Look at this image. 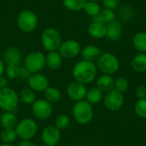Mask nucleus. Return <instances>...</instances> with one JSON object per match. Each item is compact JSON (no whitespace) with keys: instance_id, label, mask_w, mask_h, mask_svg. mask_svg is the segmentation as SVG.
<instances>
[{"instance_id":"1","label":"nucleus","mask_w":146,"mask_h":146,"mask_svg":"<svg viewBox=\"0 0 146 146\" xmlns=\"http://www.w3.org/2000/svg\"><path fill=\"white\" fill-rule=\"evenodd\" d=\"M98 67L94 62L88 61H80L73 68L72 75L75 81L84 85L92 82L97 76Z\"/></svg>"},{"instance_id":"2","label":"nucleus","mask_w":146,"mask_h":146,"mask_svg":"<svg viewBox=\"0 0 146 146\" xmlns=\"http://www.w3.org/2000/svg\"><path fill=\"white\" fill-rule=\"evenodd\" d=\"M72 115L76 122L80 125L90 123L93 118V108L86 100L76 102L72 109Z\"/></svg>"},{"instance_id":"3","label":"nucleus","mask_w":146,"mask_h":146,"mask_svg":"<svg viewBox=\"0 0 146 146\" xmlns=\"http://www.w3.org/2000/svg\"><path fill=\"white\" fill-rule=\"evenodd\" d=\"M19 95L10 87L0 89V109L4 112H15L19 104Z\"/></svg>"},{"instance_id":"4","label":"nucleus","mask_w":146,"mask_h":146,"mask_svg":"<svg viewBox=\"0 0 146 146\" xmlns=\"http://www.w3.org/2000/svg\"><path fill=\"white\" fill-rule=\"evenodd\" d=\"M38 124L31 118H24L15 127L17 138L21 140H31L38 133Z\"/></svg>"},{"instance_id":"5","label":"nucleus","mask_w":146,"mask_h":146,"mask_svg":"<svg viewBox=\"0 0 146 146\" xmlns=\"http://www.w3.org/2000/svg\"><path fill=\"white\" fill-rule=\"evenodd\" d=\"M62 36L58 30L53 27L45 28L41 35V44L48 52L56 51L62 44Z\"/></svg>"},{"instance_id":"6","label":"nucleus","mask_w":146,"mask_h":146,"mask_svg":"<svg viewBox=\"0 0 146 146\" xmlns=\"http://www.w3.org/2000/svg\"><path fill=\"white\" fill-rule=\"evenodd\" d=\"M38 23V19L36 13L30 9L22 10L16 19V25L18 28L24 33H31L34 31Z\"/></svg>"},{"instance_id":"7","label":"nucleus","mask_w":146,"mask_h":146,"mask_svg":"<svg viewBox=\"0 0 146 146\" xmlns=\"http://www.w3.org/2000/svg\"><path fill=\"white\" fill-rule=\"evenodd\" d=\"M98 62V68L104 74L112 75L120 68V62L118 58L112 53L105 52L101 54Z\"/></svg>"},{"instance_id":"8","label":"nucleus","mask_w":146,"mask_h":146,"mask_svg":"<svg viewBox=\"0 0 146 146\" xmlns=\"http://www.w3.org/2000/svg\"><path fill=\"white\" fill-rule=\"evenodd\" d=\"M45 55L40 51H33L24 59L23 67L31 74L40 73L45 67Z\"/></svg>"},{"instance_id":"9","label":"nucleus","mask_w":146,"mask_h":146,"mask_svg":"<svg viewBox=\"0 0 146 146\" xmlns=\"http://www.w3.org/2000/svg\"><path fill=\"white\" fill-rule=\"evenodd\" d=\"M33 115L40 120H47L53 113V106L44 98L36 99L31 105Z\"/></svg>"},{"instance_id":"10","label":"nucleus","mask_w":146,"mask_h":146,"mask_svg":"<svg viewBox=\"0 0 146 146\" xmlns=\"http://www.w3.org/2000/svg\"><path fill=\"white\" fill-rule=\"evenodd\" d=\"M80 44L74 39H68L62 41L57 51L62 58L72 59L77 56L81 51Z\"/></svg>"},{"instance_id":"11","label":"nucleus","mask_w":146,"mask_h":146,"mask_svg":"<svg viewBox=\"0 0 146 146\" xmlns=\"http://www.w3.org/2000/svg\"><path fill=\"white\" fill-rule=\"evenodd\" d=\"M104 106L110 111H117L121 110L124 104L123 93L118 92L115 89L107 92L104 98Z\"/></svg>"},{"instance_id":"12","label":"nucleus","mask_w":146,"mask_h":146,"mask_svg":"<svg viewBox=\"0 0 146 146\" xmlns=\"http://www.w3.org/2000/svg\"><path fill=\"white\" fill-rule=\"evenodd\" d=\"M61 130L55 125H49L45 127L42 132L41 139L43 144L47 146H56L61 140Z\"/></svg>"},{"instance_id":"13","label":"nucleus","mask_w":146,"mask_h":146,"mask_svg":"<svg viewBox=\"0 0 146 146\" xmlns=\"http://www.w3.org/2000/svg\"><path fill=\"white\" fill-rule=\"evenodd\" d=\"M27 84L29 88L35 92H44L50 86L48 78L41 73L31 74L27 80Z\"/></svg>"},{"instance_id":"14","label":"nucleus","mask_w":146,"mask_h":146,"mask_svg":"<svg viewBox=\"0 0 146 146\" xmlns=\"http://www.w3.org/2000/svg\"><path fill=\"white\" fill-rule=\"evenodd\" d=\"M86 92H87V88L86 85L75 80L71 82L67 87L68 97L75 103L81 100H85Z\"/></svg>"},{"instance_id":"15","label":"nucleus","mask_w":146,"mask_h":146,"mask_svg":"<svg viewBox=\"0 0 146 146\" xmlns=\"http://www.w3.org/2000/svg\"><path fill=\"white\" fill-rule=\"evenodd\" d=\"M3 61L5 65H19L21 62V50L15 46L6 48L3 53Z\"/></svg>"},{"instance_id":"16","label":"nucleus","mask_w":146,"mask_h":146,"mask_svg":"<svg viewBox=\"0 0 146 146\" xmlns=\"http://www.w3.org/2000/svg\"><path fill=\"white\" fill-rule=\"evenodd\" d=\"M80 54L83 60L94 62L98 60L102 53H101V50L97 45L88 44L81 49Z\"/></svg>"},{"instance_id":"17","label":"nucleus","mask_w":146,"mask_h":146,"mask_svg":"<svg viewBox=\"0 0 146 146\" xmlns=\"http://www.w3.org/2000/svg\"><path fill=\"white\" fill-rule=\"evenodd\" d=\"M106 27H107L106 37L110 40L117 41L118 39H120V38L122 35V27L118 21L114 20L110 21L106 25Z\"/></svg>"},{"instance_id":"18","label":"nucleus","mask_w":146,"mask_h":146,"mask_svg":"<svg viewBox=\"0 0 146 146\" xmlns=\"http://www.w3.org/2000/svg\"><path fill=\"white\" fill-rule=\"evenodd\" d=\"M87 32L92 38L99 39L106 37L107 27L105 24L92 21V22H91L88 26Z\"/></svg>"},{"instance_id":"19","label":"nucleus","mask_w":146,"mask_h":146,"mask_svg":"<svg viewBox=\"0 0 146 146\" xmlns=\"http://www.w3.org/2000/svg\"><path fill=\"white\" fill-rule=\"evenodd\" d=\"M96 87L102 92H109L115 89V80L111 75L103 74L96 80Z\"/></svg>"},{"instance_id":"20","label":"nucleus","mask_w":146,"mask_h":146,"mask_svg":"<svg viewBox=\"0 0 146 146\" xmlns=\"http://www.w3.org/2000/svg\"><path fill=\"white\" fill-rule=\"evenodd\" d=\"M63 58L59 54V52L56 51H50L48 52L45 56V65L52 70L59 69L62 65Z\"/></svg>"},{"instance_id":"21","label":"nucleus","mask_w":146,"mask_h":146,"mask_svg":"<svg viewBox=\"0 0 146 146\" xmlns=\"http://www.w3.org/2000/svg\"><path fill=\"white\" fill-rule=\"evenodd\" d=\"M3 128H15L17 125V116L15 112H3L0 118Z\"/></svg>"},{"instance_id":"22","label":"nucleus","mask_w":146,"mask_h":146,"mask_svg":"<svg viewBox=\"0 0 146 146\" xmlns=\"http://www.w3.org/2000/svg\"><path fill=\"white\" fill-rule=\"evenodd\" d=\"M131 66L133 69L138 73H144L146 71V53H139L136 55L132 62Z\"/></svg>"},{"instance_id":"23","label":"nucleus","mask_w":146,"mask_h":146,"mask_svg":"<svg viewBox=\"0 0 146 146\" xmlns=\"http://www.w3.org/2000/svg\"><path fill=\"white\" fill-rule=\"evenodd\" d=\"M133 45L139 53H146V33H137L133 38Z\"/></svg>"},{"instance_id":"24","label":"nucleus","mask_w":146,"mask_h":146,"mask_svg":"<svg viewBox=\"0 0 146 146\" xmlns=\"http://www.w3.org/2000/svg\"><path fill=\"white\" fill-rule=\"evenodd\" d=\"M115 18V14L114 10L104 8L100 10L99 14L93 18V21L107 25L110 21H114Z\"/></svg>"},{"instance_id":"25","label":"nucleus","mask_w":146,"mask_h":146,"mask_svg":"<svg viewBox=\"0 0 146 146\" xmlns=\"http://www.w3.org/2000/svg\"><path fill=\"white\" fill-rule=\"evenodd\" d=\"M44 99L47 100L51 104L58 103L62 98V93L60 90L53 86H49L44 92Z\"/></svg>"},{"instance_id":"26","label":"nucleus","mask_w":146,"mask_h":146,"mask_svg":"<svg viewBox=\"0 0 146 146\" xmlns=\"http://www.w3.org/2000/svg\"><path fill=\"white\" fill-rule=\"evenodd\" d=\"M103 99V92L97 87H92L87 90L86 96L85 100H86L89 104H97Z\"/></svg>"},{"instance_id":"27","label":"nucleus","mask_w":146,"mask_h":146,"mask_svg":"<svg viewBox=\"0 0 146 146\" xmlns=\"http://www.w3.org/2000/svg\"><path fill=\"white\" fill-rule=\"evenodd\" d=\"M19 98L20 100L27 104V105H32L35 100L37 99L36 98V94H35V92H33L31 88H23L20 94H19Z\"/></svg>"},{"instance_id":"28","label":"nucleus","mask_w":146,"mask_h":146,"mask_svg":"<svg viewBox=\"0 0 146 146\" xmlns=\"http://www.w3.org/2000/svg\"><path fill=\"white\" fill-rule=\"evenodd\" d=\"M17 139L15 128H3L0 133V139L4 144H12Z\"/></svg>"},{"instance_id":"29","label":"nucleus","mask_w":146,"mask_h":146,"mask_svg":"<svg viewBox=\"0 0 146 146\" xmlns=\"http://www.w3.org/2000/svg\"><path fill=\"white\" fill-rule=\"evenodd\" d=\"M87 0H63L64 7L70 11H80L84 9Z\"/></svg>"},{"instance_id":"30","label":"nucleus","mask_w":146,"mask_h":146,"mask_svg":"<svg viewBox=\"0 0 146 146\" xmlns=\"http://www.w3.org/2000/svg\"><path fill=\"white\" fill-rule=\"evenodd\" d=\"M101 9H102L98 2H93V1H87L84 8L86 14L92 18L97 16L99 14Z\"/></svg>"},{"instance_id":"31","label":"nucleus","mask_w":146,"mask_h":146,"mask_svg":"<svg viewBox=\"0 0 146 146\" xmlns=\"http://www.w3.org/2000/svg\"><path fill=\"white\" fill-rule=\"evenodd\" d=\"M55 127H56L59 130L67 129L70 125V118L68 115L60 114L55 119Z\"/></svg>"},{"instance_id":"32","label":"nucleus","mask_w":146,"mask_h":146,"mask_svg":"<svg viewBox=\"0 0 146 146\" xmlns=\"http://www.w3.org/2000/svg\"><path fill=\"white\" fill-rule=\"evenodd\" d=\"M21 67L19 65H6L5 67V74L7 77L10 80H15L19 78Z\"/></svg>"},{"instance_id":"33","label":"nucleus","mask_w":146,"mask_h":146,"mask_svg":"<svg viewBox=\"0 0 146 146\" xmlns=\"http://www.w3.org/2000/svg\"><path fill=\"white\" fill-rule=\"evenodd\" d=\"M134 110L138 116L143 119H146V98L139 99L136 102L134 105Z\"/></svg>"},{"instance_id":"34","label":"nucleus","mask_w":146,"mask_h":146,"mask_svg":"<svg viewBox=\"0 0 146 146\" xmlns=\"http://www.w3.org/2000/svg\"><path fill=\"white\" fill-rule=\"evenodd\" d=\"M129 87V82L125 77H120L115 80V89L123 93Z\"/></svg>"},{"instance_id":"35","label":"nucleus","mask_w":146,"mask_h":146,"mask_svg":"<svg viewBox=\"0 0 146 146\" xmlns=\"http://www.w3.org/2000/svg\"><path fill=\"white\" fill-rule=\"evenodd\" d=\"M102 4L104 8L114 10L120 5V0H102Z\"/></svg>"},{"instance_id":"36","label":"nucleus","mask_w":146,"mask_h":146,"mask_svg":"<svg viewBox=\"0 0 146 146\" xmlns=\"http://www.w3.org/2000/svg\"><path fill=\"white\" fill-rule=\"evenodd\" d=\"M136 97L139 99H145L146 98V86L140 85L136 88L135 91Z\"/></svg>"},{"instance_id":"37","label":"nucleus","mask_w":146,"mask_h":146,"mask_svg":"<svg viewBox=\"0 0 146 146\" xmlns=\"http://www.w3.org/2000/svg\"><path fill=\"white\" fill-rule=\"evenodd\" d=\"M31 76V74L24 68V67H21V69H20V74H19V78L20 80H27L29 79V77Z\"/></svg>"},{"instance_id":"38","label":"nucleus","mask_w":146,"mask_h":146,"mask_svg":"<svg viewBox=\"0 0 146 146\" xmlns=\"http://www.w3.org/2000/svg\"><path fill=\"white\" fill-rule=\"evenodd\" d=\"M7 85H8V80L5 76L2 75L0 76V89L2 88H4V87H7Z\"/></svg>"},{"instance_id":"39","label":"nucleus","mask_w":146,"mask_h":146,"mask_svg":"<svg viewBox=\"0 0 146 146\" xmlns=\"http://www.w3.org/2000/svg\"><path fill=\"white\" fill-rule=\"evenodd\" d=\"M17 146H36L31 140H21Z\"/></svg>"},{"instance_id":"40","label":"nucleus","mask_w":146,"mask_h":146,"mask_svg":"<svg viewBox=\"0 0 146 146\" xmlns=\"http://www.w3.org/2000/svg\"><path fill=\"white\" fill-rule=\"evenodd\" d=\"M5 72V63L2 59H0V76L3 75Z\"/></svg>"},{"instance_id":"41","label":"nucleus","mask_w":146,"mask_h":146,"mask_svg":"<svg viewBox=\"0 0 146 146\" xmlns=\"http://www.w3.org/2000/svg\"><path fill=\"white\" fill-rule=\"evenodd\" d=\"M0 146H14L12 145V144H4V143H2Z\"/></svg>"},{"instance_id":"42","label":"nucleus","mask_w":146,"mask_h":146,"mask_svg":"<svg viewBox=\"0 0 146 146\" xmlns=\"http://www.w3.org/2000/svg\"><path fill=\"white\" fill-rule=\"evenodd\" d=\"M87 1H93V2H99V1H102V0H87Z\"/></svg>"},{"instance_id":"43","label":"nucleus","mask_w":146,"mask_h":146,"mask_svg":"<svg viewBox=\"0 0 146 146\" xmlns=\"http://www.w3.org/2000/svg\"><path fill=\"white\" fill-rule=\"evenodd\" d=\"M40 146H47V145H40Z\"/></svg>"},{"instance_id":"44","label":"nucleus","mask_w":146,"mask_h":146,"mask_svg":"<svg viewBox=\"0 0 146 146\" xmlns=\"http://www.w3.org/2000/svg\"><path fill=\"white\" fill-rule=\"evenodd\" d=\"M145 26H146V17H145Z\"/></svg>"},{"instance_id":"45","label":"nucleus","mask_w":146,"mask_h":146,"mask_svg":"<svg viewBox=\"0 0 146 146\" xmlns=\"http://www.w3.org/2000/svg\"><path fill=\"white\" fill-rule=\"evenodd\" d=\"M0 27H1V23H0Z\"/></svg>"}]
</instances>
